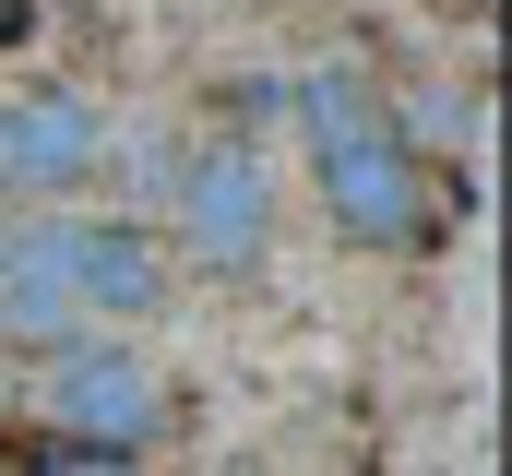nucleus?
I'll list each match as a JSON object with an SVG mask.
<instances>
[{"label": "nucleus", "instance_id": "nucleus-7", "mask_svg": "<svg viewBox=\"0 0 512 476\" xmlns=\"http://www.w3.org/2000/svg\"><path fill=\"white\" fill-rule=\"evenodd\" d=\"M24 476H155V465H131V453H60V441H36V453H24Z\"/></svg>", "mask_w": 512, "mask_h": 476}, {"label": "nucleus", "instance_id": "nucleus-8", "mask_svg": "<svg viewBox=\"0 0 512 476\" xmlns=\"http://www.w3.org/2000/svg\"><path fill=\"white\" fill-rule=\"evenodd\" d=\"M12 393H24V369H12V357H0V417H12Z\"/></svg>", "mask_w": 512, "mask_h": 476}, {"label": "nucleus", "instance_id": "nucleus-4", "mask_svg": "<svg viewBox=\"0 0 512 476\" xmlns=\"http://www.w3.org/2000/svg\"><path fill=\"white\" fill-rule=\"evenodd\" d=\"M262 238H274V179H262V155L251 143H203L191 179H179V250H191L203 274H239V262H262Z\"/></svg>", "mask_w": 512, "mask_h": 476}, {"label": "nucleus", "instance_id": "nucleus-9", "mask_svg": "<svg viewBox=\"0 0 512 476\" xmlns=\"http://www.w3.org/2000/svg\"><path fill=\"white\" fill-rule=\"evenodd\" d=\"M0 238H12V215H0Z\"/></svg>", "mask_w": 512, "mask_h": 476}, {"label": "nucleus", "instance_id": "nucleus-3", "mask_svg": "<svg viewBox=\"0 0 512 476\" xmlns=\"http://www.w3.org/2000/svg\"><path fill=\"white\" fill-rule=\"evenodd\" d=\"M96 167H108L96 96H72V84H12V96H0V191H12V203L60 215L72 191H96Z\"/></svg>", "mask_w": 512, "mask_h": 476}, {"label": "nucleus", "instance_id": "nucleus-6", "mask_svg": "<svg viewBox=\"0 0 512 476\" xmlns=\"http://www.w3.org/2000/svg\"><path fill=\"white\" fill-rule=\"evenodd\" d=\"M155 298H167V238H143L131 215H72V310L143 322Z\"/></svg>", "mask_w": 512, "mask_h": 476}, {"label": "nucleus", "instance_id": "nucleus-2", "mask_svg": "<svg viewBox=\"0 0 512 476\" xmlns=\"http://www.w3.org/2000/svg\"><path fill=\"white\" fill-rule=\"evenodd\" d=\"M12 405H36V429H60V453H131L143 465V441L167 429V369L131 334H72L36 357V381Z\"/></svg>", "mask_w": 512, "mask_h": 476}, {"label": "nucleus", "instance_id": "nucleus-1", "mask_svg": "<svg viewBox=\"0 0 512 476\" xmlns=\"http://www.w3.org/2000/svg\"><path fill=\"white\" fill-rule=\"evenodd\" d=\"M298 143H310V179H322V215L358 238V250H441L453 203L417 155V131L382 108L370 72H310L298 84Z\"/></svg>", "mask_w": 512, "mask_h": 476}, {"label": "nucleus", "instance_id": "nucleus-5", "mask_svg": "<svg viewBox=\"0 0 512 476\" xmlns=\"http://www.w3.org/2000/svg\"><path fill=\"white\" fill-rule=\"evenodd\" d=\"M84 310H72V215H24L0 238V357L12 346H72Z\"/></svg>", "mask_w": 512, "mask_h": 476}]
</instances>
